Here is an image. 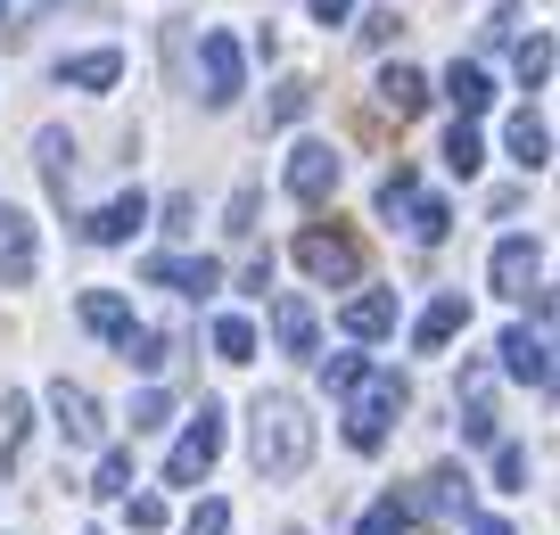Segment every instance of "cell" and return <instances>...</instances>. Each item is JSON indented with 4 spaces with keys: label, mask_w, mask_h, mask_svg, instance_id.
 <instances>
[{
    "label": "cell",
    "mask_w": 560,
    "mask_h": 535,
    "mask_svg": "<svg viewBox=\"0 0 560 535\" xmlns=\"http://www.w3.org/2000/svg\"><path fill=\"white\" fill-rule=\"evenodd\" d=\"M247 453H256V478L289 486L305 478V462H314V420H305L298 396H256V412H247Z\"/></svg>",
    "instance_id": "1"
},
{
    "label": "cell",
    "mask_w": 560,
    "mask_h": 535,
    "mask_svg": "<svg viewBox=\"0 0 560 535\" xmlns=\"http://www.w3.org/2000/svg\"><path fill=\"white\" fill-rule=\"evenodd\" d=\"M338 396H347V412H338V420H347V445H354V453H380L387 429H396V412L412 404V387H404L396 371H371V363H363V380H347Z\"/></svg>",
    "instance_id": "2"
},
{
    "label": "cell",
    "mask_w": 560,
    "mask_h": 535,
    "mask_svg": "<svg viewBox=\"0 0 560 535\" xmlns=\"http://www.w3.org/2000/svg\"><path fill=\"white\" fill-rule=\"evenodd\" d=\"M214 453H223V404H198L190 429H182L174 453H165V486H198L214 469Z\"/></svg>",
    "instance_id": "3"
},
{
    "label": "cell",
    "mask_w": 560,
    "mask_h": 535,
    "mask_svg": "<svg viewBox=\"0 0 560 535\" xmlns=\"http://www.w3.org/2000/svg\"><path fill=\"white\" fill-rule=\"evenodd\" d=\"M347 182V156L330 149V140H298L289 149V198H305V207H322V198Z\"/></svg>",
    "instance_id": "4"
},
{
    "label": "cell",
    "mask_w": 560,
    "mask_h": 535,
    "mask_svg": "<svg viewBox=\"0 0 560 535\" xmlns=\"http://www.w3.org/2000/svg\"><path fill=\"white\" fill-rule=\"evenodd\" d=\"M140 280H149V289H174V296H214L223 289V264L214 256H149Z\"/></svg>",
    "instance_id": "5"
},
{
    "label": "cell",
    "mask_w": 560,
    "mask_h": 535,
    "mask_svg": "<svg viewBox=\"0 0 560 535\" xmlns=\"http://www.w3.org/2000/svg\"><path fill=\"white\" fill-rule=\"evenodd\" d=\"M298 264H305L314 280H354V272H363V247H354L347 231H305V240H298Z\"/></svg>",
    "instance_id": "6"
},
{
    "label": "cell",
    "mask_w": 560,
    "mask_h": 535,
    "mask_svg": "<svg viewBox=\"0 0 560 535\" xmlns=\"http://www.w3.org/2000/svg\"><path fill=\"white\" fill-rule=\"evenodd\" d=\"M198 74H207V91H198V100H207V107H231V100H240V42H231V34H207V42H198Z\"/></svg>",
    "instance_id": "7"
},
{
    "label": "cell",
    "mask_w": 560,
    "mask_h": 535,
    "mask_svg": "<svg viewBox=\"0 0 560 535\" xmlns=\"http://www.w3.org/2000/svg\"><path fill=\"white\" fill-rule=\"evenodd\" d=\"M50 412H58V437H67V445H100V437H107V420H100V404H91V387H74V380L50 387Z\"/></svg>",
    "instance_id": "8"
},
{
    "label": "cell",
    "mask_w": 560,
    "mask_h": 535,
    "mask_svg": "<svg viewBox=\"0 0 560 535\" xmlns=\"http://www.w3.org/2000/svg\"><path fill=\"white\" fill-rule=\"evenodd\" d=\"M272 338H280V354H322V322H314V305L305 296H272Z\"/></svg>",
    "instance_id": "9"
},
{
    "label": "cell",
    "mask_w": 560,
    "mask_h": 535,
    "mask_svg": "<svg viewBox=\"0 0 560 535\" xmlns=\"http://www.w3.org/2000/svg\"><path fill=\"white\" fill-rule=\"evenodd\" d=\"M462 329H470V305H462V289H445L438 305H429V313L412 322V346H420V354H445V346H454Z\"/></svg>",
    "instance_id": "10"
},
{
    "label": "cell",
    "mask_w": 560,
    "mask_h": 535,
    "mask_svg": "<svg viewBox=\"0 0 560 535\" xmlns=\"http://www.w3.org/2000/svg\"><path fill=\"white\" fill-rule=\"evenodd\" d=\"M25 280H34V223L0 207V289H25Z\"/></svg>",
    "instance_id": "11"
},
{
    "label": "cell",
    "mask_w": 560,
    "mask_h": 535,
    "mask_svg": "<svg viewBox=\"0 0 560 535\" xmlns=\"http://www.w3.org/2000/svg\"><path fill=\"white\" fill-rule=\"evenodd\" d=\"M140 223H149V198H140V190H124V198H107V207L83 223V240H91V247H124Z\"/></svg>",
    "instance_id": "12"
},
{
    "label": "cell",
    "mask_w": 560,
    "mask_h": 535,
    "mask_svg": "<svg viewBox=\"0 0 560 535\" xmlns=\"http://www.w3.org/2000/svg\"><path fill=\"white\" fill-rule=\"evenodd\" d=\"M487 272H494V296H527V289H536V272H544V247L536 240H503Z\"/></svg>",
    "instance_id": "13"
},
{
    "label": "cell",
    "mask_w": 560,
    "mask_h": 535,
    "mask_svg": "<svg viewBox=\"0 0 560 535\" xmlns=\"http://www.w3.org/2000/svg\"><path fill=\"white\" fill-rule=\"evenodd\" d=\"M503 371L527 387H552V346H544V329H503Z\"/></svg>",
    "instance_id": "14"
},
{
    "label": "cell",
    "mask_w": 560,
    "mask_h": 535,
    "mask_svg": "<svg viewBox=\"0 0 560 535\" xmlns=\"http://www.w3.org/2000/svg\"><path fill=\"white\" fill-rule=\"evenodd\" d=\"M445 100L462 107V124H470V116H487V107H494L487 67H478V58H454V67H445Z\"/></svg>",
    "instance_id": "15"
},
{
    "label": "cell",
    "mask_w": 560,
    "mask_h": 535,
    "mask_svg": "<svg viewBox=\"0 0 560 535\" xmlns=\"http://www.w3.org/2000/svg\"><path fill=\"white\" fill-rule=\"evenodd\" d=\"M380 107H387V116H420V107H429V74H420V67H387L380 74Z\"/></svg>",
    "instance_id": "16"
},
{
    "label": "cell",
    "mask_w": 560,
    "mask_h": 535,
    "mask_svg": "<svg viewBox=\"0 0 560 535\" xmlns=\"http://www.w3.org/2000/svg\"><path fill=\"white\" fill-rule=\"evenodd\" d=\"M420 511L429 519H462L470 511V478H462V469H429V478H420Z\"/></svg>",
    "instance_id": "17"
},
{
    "label": "cell",
    "mask_w": 560,
    "mask_h": 535,
    "mask_svg": "<svg viewBox=\"0 0 560 535\" xmlns=\"http://www.w3.org/2000/svg\"><path fill=\"white\" fill-rule=\"evenodd\" d=\"M387 329H396V296H387V289L347 296V338H387Z\"/></svg>",
    "instance_id": "18"
},
{
    "label": "cell",
    "mask_w": 560,
    "mask_h": 535,
    "mask_svg": "<svg viewBox=\"0 0 560 535\" xmlns=\"http://www.w3.org/2000/svg\"><path fill=\"white\" fill-rule=\"evenodd\" d=\"M116 74H124L116 50H83V58H67V67H58V83H67V91H107Z\"/></svg>",
    "instance_id": "19"
},
{
    "label": "cell",
    "mask_w": 560,
    "mask_h": 535,
    "mask_svg": "<svg viewBox=\"0 0 560 535\" xmlns=\"http://www.w3.org/2000/svg\"><path fill=\"white\" fill-rule=\"evenodd\" d=\"M404 231H412L420 247H438L445 231H454V207H445V198H420V190H412V198H404Z\"/></svg>",
    "instance_id": "20"
},
{
    "label": "cell",
    "mask_w": 560,
    "mask_h": 535,
    "mask_svg": "<svg viewBox=\"0 0 560 535\" xmlns=\"http://www.w3.org/2000/svg\"><path fill=\"white\" fill-rule=\"evenodd\" d=\"M34 156H42V182H50V190L67 198V182H74V140H67V132L50 124V132L34 140Z\"/></svg>",
    "instance_id": "21"
},
{
    "label": "cell",
    "mask_w": 560,
    "mask_h": 535,
    "mask_svg": "<svg viewBox=\"0 0 560 535\" xmlns=\"http://www.w3.org/2000/svg\"><path fill=\"white\" fill-rule=\"evenodd\" d=\"M83 329H100V338H124V329H132V305H124L116 289H91V296H83Z\"/></svg>",
    "instance_id": "22"
},
{
    "label": "cell",
    "mask_w": 560,
    "mask_h": 535,
    "mask_svg": "<svg viewBox=\"0 0 560 535\" xmlns=\"http://www.w3.org/2000/svg\"><path fill=\"white\" fill-rule=\"evenodd\" d=\"M116 346H124V363H132V371H165V354H174V338H165V329H140V322L124 329Z\"/></svg>",
    "instance_id": "23"
},
{
    "label": "cell",
    "mask_w": 560,
    "mask_h": 535,
    "mask_svg": "<svg viewBox=\"0 0 560 535\" xmlns=\"http://www.w3.org/2000/svg\"><path fill=\"white\" fill-rule=\"evenodd\" d=\"M91 495H107V502L132 495V445H107V453H100V478H91Z\"/></svg>",
    "instance_id": "24"
},
{
    "label": "cell",
    "mask_w": 560,
    "mask_h": 535,
    "mask_svg": "<svg viewBox=\"0 0 560 535\" xmlns=\"http://www.w3.org/2000/svg\"><path fill=\"white\" fill-rule=\"evenodd\" d=\"M503 140H511V156H520V165H527V173H536V165H544V156H552V132H544V124H536V116H511V132H503Z\"/></svg>",
    "instance_id": "25"
},
{
    "label": "cell",
    "mask_w": 560,
    "mask_h": 535,
    "mask_svg": "<svg viewBox=\"0 0 560 535\" xmlns=\"http://www.w3.org/2000/svg\"><path fill=\"white\" fill-rule=\"evenodd\" d=\"M214 354H223V363H256V322L223 313V322H214Z\"/></svg>",
    "instance_id": "26"
},
{
    "label": "cell",
    "mask_w": 560,
    "mask_h": 535,
    "mask_svg": "<svg viewBox=\"0 0 560 535\" xmlns=\"http://www.w3.org/2000/svg\"><path fill=\"white\" fill-rule=\"evenodd\" d=\"M445 165H454V173H462V182H470V173H478V165H487V140H478V132H470V124H454V132H445Z\"/></svg>",
    "instance_id": "27"
},
{
    "label": "cell",
    "mask_w": 560,
    "mask_h": 535,
    "mask_svg": "<svg viewBox=\"0 0 560 535\" xmlns=\"http://www.w3.org/2000/svg\"><path fill=\"white\" fill-rule=\"evenodd\" d=\"M354 535H412V511L387 495V502H371V511H363V527H354Z\"/></svg>",
    "instance_id": "28"
},
{
    "label": "cell",
    "mask_w": 560,
    "mask_h": 535,
    "mask_svg": "<svg viewBox=\"0 0 560 535\" xmlns=\"http://www.w3.org/2000/svg\"><path fill=\"white\" fill-rule=\"evenodd\" d=\"M25 453V396H0V462Z\"/></svg>",
    "instance_id": "29"
},
{
    "label": "cell",
    "mask_w": 560,
    "mask_h": 535,
    "mask_svg": "<svg viewBox=\"0 0 560 535\" xmlns=\"http://www.w3.org/2000/svg\"><path fill=\"white\" fill-rule=\"evenodd\" d=\"M544 74H552V34H527V42H520V83L536 91Z\"/></svg>",
    "instance_id": "30"
},
{
    "label": "cell",
    "mask_w": 560,
    "mask_h": 535,
    "mask_svg": "<svg viewBox=\"0 0 560 535\" xmlns=\"http://www.w3.org/2000/svg\"><path fill=\"white\" fill-rule=\"evenodd\" d=\"M494 486H503V495H527V445H494Z\"/></svg>",
    "instance_id": "31"
},
{
    "label": "cell",
    "mask_w": 560,
    "mask_h": 535,
    "mask_svg": "<svg viewBox=\"0 0 560 535\" xmlns=\"http://www.w3.org/2000/svg\"><path fill=\"white\" fill-rule=\"evenodd\" d=\"M305 107H314V83H298V74H289V83L272 91V124H298Z\"/></svg>",
    "instance_id": "32"
},
{
    "label": "cell",
    "mask_w": 560,
    "mask_h": 535,
    "mask_svg": "<svg viewBox=\"0 0 560 535\" xmlns=\"http://www.w3.org/2000/svg\"><path fill=\"white\" fill-rule=\"evenodd\" d=\"M412 190H420V182H412V165H396V173L380 182V214H387V223L404 214V198H412Z\"/></svg>",
    "instance_id": "33"
},
{
    "label": "cell",
    "mask_w": 560,
    "mask_h": 535,
    "mask_svg": "<svg viewBox=\"0 0 560 535\" xmlns=\"http://www.w3.org/2000/svg\"><path fill=\"white\" fill-rule=\"evenodd\" d=\"M174 420V404H165V387H149V396H132V437L140 429H165Z\"/></svg>",
    "instance_id": "34"
},
{
    "label": "cell",
    "mask_w": 560,
    "mask_h": 535,
    "mask_svg": "<svg viewBox=\"0 0 560 535\" xmlns=\"http://www.w3.org/2000/svg\"><path fill=\"white\" fill-rule=\"evenodd\" d=\"M124 511H132L140 535H158V527H165V502H158V495H124Z\"/></svg>",
    "instance_id": "35"
},
{
    "label": "cell",
    "mask_w": 560,
    "mask_h": 535,
    "mask_svg": "<svg viewBox=\"0 0 560 535\" xmlns=\"http://www.w3.org/2000/svg\"><path fill=\"white\" fill-rule=\"evenodd\" d=\"M396 34H404V18H396V9H371V18H363V42H371V50H387Z\"/></svg>",
    "instance_id": "36"
},
{
    "label": "cell",
    "mask_w": 560,
    "mask_h": 535,
    "mask_svg": "<svg viewBox=\"0 0 560 535\" xmlns=\"http://www.w3.org/2000/svg\"><path fill=\"white\" fill-rule=\"evenodd\" d=\"M256 207H264V198H256V190H240V198H231V223H223V231H231V240H247V231H256Z\"/></svg>",
    "instance_id": "37"
},
{
    "label": "cell",
    "mask_w": 560,
    "mask_h": 535,
    "mask_svg": "<svg viewBox=\"0 0 560 535\" xmlns=\"http://www.w3.org/2000/svg\"><path fill=\"white\" fill-rule=\"evenodd\" d=\"M190 535H231V511H223V502H198V511H190Z\"/></svg>",
    "instance_id": "38"
},
{
    "label": "cell",
    "mask_w": 560,
    "mask_h": 535,
    "mask_svg": "<svg viewBox=\"0 0 560 535\" xmlns=\"http://www.w3.org/2000/svg\"><path fill=\"white\" fill-rule=\"evenodd\" d=\"M322 380H330V387H347V380H363V354H330V363H322Z\"/></svg>",
    "instance_id": "39"
},
{
    "label": "cell",
    "mask_w": 560,
    "mask_h": 535,
    "mask_svg": "<svg viewBox=\"0 0 560 535\" xmlns=\"http://www.w3.org/2000/svg\"><path fill=\"white\" fill-rule=\"evenodd\" d=\"M190 223H198V198H190V190L165 198V231H190Z\"/></svg>",
    "instance_id": "40"
},
{
    "label": "cell",
    "mask_w": 560,
    "mask_h": 535,
    "mask_svg": "<svg viewBox=\"0 0 560 535\" xmlns=\"http://www.w3.org/2000/svg\"><path fill=\"white\" fill-rule=\"evenodd\" d=\"M240 289H247V296H264V289H272V256H256V264H247V272H240Z\"/></svg>",
    "instance_id": "41"
},
{
    "label": "cell",
    "mask_w": 560,
    "mask_h": 535,
    "mask_svg": "<svg viewBox=\"0 0 560 535\" xmlns=\"http://www.w3.org/2000/svg\"><path fill=\"white\" fill-rule=\"evenodd\" d=\"M305 9H314L322 25H347V9H354V0H305Z\"/></svg>",
    "instance_id": "42"
},
{
    "label": "cell",
    "mask_w": 560,
    "mask_h": 535,
    "mask_svg": "<svg viewBox=\"0 0 560 535\" xmlns=\"http://www.w3.org/2000/svg\"><path fill=\"white\" fill-rule=\"evenodd\" d=\"M470 535H511V527H503V519H478V527H470Z\"/></svg>",
    "instance_id": "43"
},
{
    "label": "cell",
    "mask_w": 560,
    "mask_h": 535,
    "mask_svg": "<svg viewBox=\"0 0 560 535\" xmlns=\"http://www.w3.org/2000/svg\"><path fill=\"white\" fill-rule=\"evenodd\" d=\"M280 535H305V527H280Z\"/></svg>",
    "instance_id": "44"
},
{
    "label": "cell",
    "mask_w": 560,
    "mask_h": 535,
    "mask_svg": "<svg viewBox=\"0 0 560 535\" xmlns=\"http://www.w3.org/2000/svg\"><path fill=\"white\" fill-rule=\"evenodd\" d=\"M0 18H9V0H0Z\"/></svg>",
    "instance_id": "45"
},
{
    "label": "cell",
    "mask_w": 560,
    "mask_h": 535,
    "mask_svg": "<svg viewBox=\"0 0 560 535\" xmlns=\"http://www.w3.org/2000/svg\"><path fill=\"white\" fill-rule=\"evenodd\" d=\"M34 9H50V0H34Z\"/></svg>",
    "instance_id": "46"
}]
</instances>
